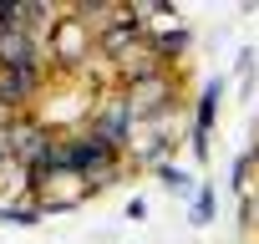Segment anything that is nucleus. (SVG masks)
<instances>
[{"label":"nucleus","instance_id":"obj_1","mask_svg":"<svg viewBox=\"0 0 259 244\" xmlns=\"http://www.w3.org/2000/svg\"><path fill=\"white\" fill-rule=\"evenodd\" d=\"M178 117H183V102H178V107H163V112H153V117H143V122H138V138H133V148H127L133 168L158 173V168L173 158V148L188 138V128H183Z\"/></svg>","mask_w":259,"mask_h":244},{"label":"nucleus","instance_id":"obj_2","mask_svg":"<svg viewBox=\"0 0 259 244\" xmlns=\"http://www.w3.org/2000/svg\"><path fill=\"white\" fill-rule=\"evenodd\" d=\"M66 138H71V153H76V173H81L87 198H92V193H102V188H112V183L122 178V153H117V148H107L97 133L76 128V133H66Z\"/></svg>","mask_w":259,"mask_h":244},{"label":"nucleus","instance_id":"obj_3","mask_svg":"<svg viewBox=\"0 0 259 244\" xmlns=\"http://www.w3.org/2000/svg\"><path fill=\"white\" fill-rule=\"evenodd\" d=\"M87 133H97L107 148H117V153L127 158V148H133V138H138V112L127 107L122 87H112V92H102V97L92 102V112H87Z\"/></svg>","mask_w":259,"mask_h":244},{"label":"nucleus","instance_id":"obj_4","mask_svg":"<svg viewBox=\"0 0 259 244\" xmlns=\"http://www.w3.org/2000/svg\"><path fill=\"white\" fill-rule=\"evenodd\" d=\"M46 46H51V66H66V71H81L87 61H97V31L76 16H61Z\"/></svg>","mask_w":259,"mask_h":244},{"label":"nucleus","instance_id":"obj_5","mask_svg":"<svg viewBox=\"0 0 259 244\" xmlns=\"http://www.w3.org/2000/svg\"><path fill=\"white\" fill-rule=\"evenodd\" d=\"M51 92L46 66H21V71H0V117H26L36 112V102Z\"/></svg>","mask_w":259,"mask_h":244},{"label":"nucleus","instance_id":"obj_6","mask_svg":"<svg viewBox=\"0 0 259 244\" xmlns=\"http://www.w3.org/2000/svg\"><path fill=\"white\" fill-rule=\"evenodd\" d=\"M219 102H224V76H208L193 97V122H188V153L193 163H208V138L219 128Z\"/></svg>","mask_w":259,"mask_h":244},{"label":"nucleus","instance_id":"obj_7","mask_svg":"<svg viewBox=\"0 0 259 244\" xmlns=\"http://www.w3.org/2000/svg\"><path fill=\"white\" fill-rule=\"evenodd\" d=\"M188 51H193V31H188V26H163V31H153V56H158L163 71H173Z\"/></svg>","mask_w":259,"mask_h":244},{"label":"nucleus","instance_id":"obj_8","mask_svg":"<svg viewBox=\"0 0 259 244\" xmlns=\"http://www.w3.org/2000/svg\"><path fill=\"white\" fill-rule=\"evenodd\" d=\"M213 219H219V188H213V183H198V193L188 198V224L203 229V224H213Z\"/></svg>","mask_w":259,"mask_h":244},{"label":"nucleus","instance_id":"obj_9","mask_svg":"<svg viewBox=\"0 0 259 244\" xmlns=\"http://www.w3.org/2000/svg\"><path fill=\"white\" fill-rule=\"evenodd\" d=\"M46 214L36 209V204H0V224H11V229H31V224H41Z\"/></svg>","mask_w":259,"mask_h":244},{"label":"nucleus","instance_id":"obj_10","mask_svg":"<svg viewBox=\"0 0 259 244\" xmlns=\"http://www.w3.org/2000/svg\"><path fill=\"white\" fill-rule=\"evenodd\" d=\"M158 183H163V188H173V193H183V198H193V193H198V183H193L178 163H163V168H158Z\"/></svg>","mask_w":259,"mask_h":244},{"label":"nucleus","instance_id":"obj_11","mask_svg":"<svg viewBox=\"0 0 259 244\" xmlns=\"http://www.w3.org/2000/svg\"><path fill=\"white\" fill-rule=\"evenodd\" d=\"M234 76H239V97H254V51H239Z\"/></svg>","mask_w":259,"mask_h":244},{"label":"nucleus","instance_id":"obj_12","mask_svg":"<svg viewBox=\"0 0 259 244\" xmlns=\"http://www.w3.org/2000/svg\"><path fill=\"white\" fill-rule=\"evenodd\" d=\"M127 219L143 224V219H148V204H143V198H133V204H127Z\"/></svg>","mask_w":259,"mask_h":244},{"label":"nucleus","instance_id":"obj_13","mask_svg":"<svg viewBox=\"0 0 259 244\" xmlns=\"http://www.w3.org/2000/svg\"><path fill=\"white\" fill-rule=\"evenodd\" d=\"M249 198H254V229H259V183L249 188Z\"/></svg>","mask_w":259,"mask_h":244},{"label":"nucleus","instance_id":"obj_14","mask_svg":"<svg viewBox=\"0 0 259 244\" xmlns=\"http://www.w3.org/2000/svg\"><path fill=\"white\" fill-rule=\"evenodd\" d=\"M0 36H6V31H0Z\"/></svg>","mask_w":259,"mask_h":244}]
</instances>
